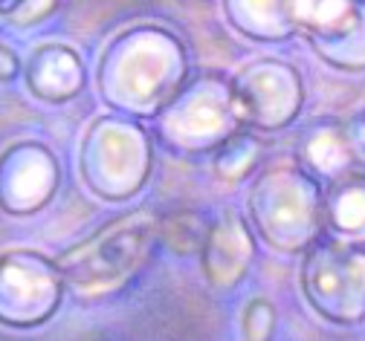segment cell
<instances>
[{"label": "cell", "instance_id": "cell-8", "mask_svg": "<svg viewBox=\"0 0 365 341\" xmlns=\"http://www.w3.org/2000/svg\"><path fill=\"white\" fill-rule=\"evenodd\" d=\"M61 185V168L41 142H18L0 154V209L29 217L47 209Z\"/></svg>", "mask_w": 365, "mask_h": 341}, {"label": "cell", "instance_id": "cell-10", "mask_svg": "<svg viewBox=\"0 0 365 341\" xmlns=\"http://www.w3.org/2000/svg\"><path fill=\"white\" fill-rule=\"evenodd\" d=\"M255 252L252 226L238 211H223L209 223L200 249V272L215 292H232L250 275Z\"/></svg>", "mask_w": 365, "mask_h": 341}, {"label": "cell", "instance_id": "cell-9", "mask_svg": "<svg viewBox=\"0 0 365 341\" xmlns=\"http://www.w3.org/2000/svg\"><path fill=\"white\" fill-rule=\"evenodd\" d=\"M232 99L241 125L276 130L287 125L302 102L299 75L279 61H258L232 81Z\"/></svg>", "mask_w": 365, "mask_h": 341}, {"label": "cell", "instance_id": "cell-19", "mask_svg": "<svg viewBox=\"0 0 365 341\" xmlns=\"http://www.w3.org/2000/svg\"><path fill=\"white\" fill-rule=\"evenodd\" d=\"M18 73H21V61H18V56L9 50L6 43H0V84L15 81Z\"/></svg>", "mask_w": 365, "mask_h": 341}, {"label": "cell", "instance_id": "cell-13", "mask_svg": "<svg viewBox=\"0 0 365 341\" xmlns=\"http://www.w3.org/2000/svg\"><path fill=\"white\" fill-rule=\"evenodd\" d=\"M325 231L365 249V174L348 171L325 188Z\"/></svg>", "mask_w": 365, "mask_h": 341}, {"label": "cell", "instance_id": "cell-1", "mask_svg": "<svg viewBox=\"0 0 365 341\" xmlns=\"http://www.w3.org/2000/svg\"><path fill=\"white\" fill-rule=\"evenodd\" d=\"M160 220L163 217L151 206H140L64 249L56 263L67 289L81 298H102L122 289L148 263L160 243Z\"/></svg>", "mask_w": 365, "mask_h": 341}, {"label": "cell", "instance_id": "cell-5", "mask_svg": "<svg viewBox=\"0 0 365 341\" xmlns=\"http://www.w3.org/2000/svg\"><path fill=\"white\" fill-rule=\"evenodd\" d=\"M302 292L325 321L359 324L365 318V249L319 237L302 261Z\"/></svg>", "mask_w": 365, "mask_h": 341}, {"label": "cell", "instance_id": "cell-17", "mask_svg": "<svg viewBox=\"0 0 365 341\" xmlns=\"http://www.w3.org/2000/svg\"><path fill=\"white\" fill-rule=\"evenodd\" d=\"M276 324H279V313L267 298H252L244 307V318H241L244 341H272Z\"/></svg>", "mask_w": 365, "mask_h": 341}, {"label": "cell", "instance_id": "cell-16", "mask_svg": "<svg viewBox=\"0 0 365 341\" xmlns=\"http://www.w3.org/2000/svg\"><path fill=\"white\" fill-rule=\"evenodd\" d=\"M209 223L200 211L182 209L160 220V243L174 255H200Z\"/></svg>", "mask_w": 365, "mask_h": 341}, {"label": "cell", "instance_id": "cell-4", "mask_svg": "<svg viewBox=\"0 0 365 341\" xmlns=\"http://www.w3.org/2000/svg\"><path fill=\"white\" fill-rule=\"evenodd\" d=\"M151 142L143 127L102 119L81 145V179L105 203H125L151 177Z\"/></svg>", "mask_w": 365, "mask_h": 341}, {"label": "cell", "instance_id": "cell-20", "mask_svg": "<svg viewBox=\"0 0 365 341\" xmlns=\"http://www.w3.org/2000/svg\"><path fill=\"white\" fill-rule=\"evenodd\" d=\"M359 136H362V145H365V119H362V133Z\"/></svg>", "mask_w": 365, "mask_h": 341}, {"label": "cell", "instance_id": "cell-2", "mask_svg": "<svg viewBox=\"0 0 365 341\" xmlns=\"http://www.w3.org/2000/svg\"><path fill=\"white\" fill-rule=\"evenodd\" d=\"M247 214L269 249L307 252L325 231V188L304 168H269L250 188Z\"/></svg>", "mask_w": 365, "mask_h": 341}, {"label": "cell", "instance_id": "cell-21", "mask_svg": "<svg viewBox=\"0 0 365 341\" xmlns=\"http://www.w3.org/2000/svg\"><path fill=\"white\" fill-rule=\"evenodd\" d=\"M4 21H6V18H4V12H0V23H4Z\"/></svg>", "mask_w": 365, "mask_h": 341}, {"label": "cell", "instance_id": "cell-18", "mask_svg": "<svg viewBox=\"0 0 365 341\" xmlns=\"http://www.w3.org/2000/svg\"><path fill=\"white\" fill-rule=\"evenodd\" d=\"M58 0H15V6L6 12V18L15 26H32L38 21H43L53 9H56Z\"/></svg>", "mask_w": 365, "mask_h": 341}, {"label": "cell", "instance_id": "cell-11", "mask_svg": "<svg viewBox=\"0 0 365 341\" xmlns=\"http://www.w3.org/2000/svg\"><path fill=\"white\" fill-rule=\"evenodd\" d=\"M26 87L43 102H67L84 87V67L70 46L43 43L32 53L26 70Z\"/></svg>", "mask_w": 365, "mask_h": 341}, {"label": "cell", "instance_id": "cell-15", "mask_svg": "<svg viewBox=\"0 0 365 341\" xmlns=\"http://www.w3.org/2000/svg\"><path fill=\"white\" fill-rule=\"evenodd\" d=\"M258 159H261L258 139L247 130H238L215 151L212 168H215L217 179H223V182H241L255 171Z\"/></svg>", "mask_w": 365, "mask_h": 341}, {"label": "cell", "instance_id": "cell-14", "mask_svg": "<svg viewBox=\"0 0 365 341\" xmlns=\"http://www.w3.org/2000/svg\"><path fill=\"white\" fill-rule=\"evenodd\" d=\"M290 23L316 41H342L356 29V0H287Z\"/></svg>", "mask_w": 365, "mask_h": 341}, {"label": "cell", "instance_id": "cell-7", "mask_svg": "<svg viewBox=\"0 0 365 341\" xmlns=\"http://www.w3.org/2000/svg\"><path fill=\"white\" fill-rule=\"evenodd\" d=\"M64 278L58 263L35 249L0 252V324L32 330L47 324L64 298Z\"/></svg>", "mask_w": 365, "mask_h": 341}, {"label": "cell", "instance_id": "cell-3", "mask_svg": "<svg viewBox=\"0 0 365 341\" xmlns=\"http://www.w3.org/2000/svg\"><path fill=\"white\" fill-rule=\"evenodd\" d=\"M182 78V53L165 35L157 41H128L102 64L105 99L133 113H157Z\"/></svg>", "mask_w": 365, "mask_h": 341}, {"label": "cell", "instance_id": "cell-12", "mask_svg": "<svg viewBox=\"0 0 365 341\" xmlns=\"http://www.w3.org/2000/svg\"><path fill=\"white\" fill-rule=\"evenodd\" d=\"M354 154H356V148H354L351 136L342 133V127H336V125L310 127L299 139V148H296L299 165L310 177H316L325 188L356 168V157Z\"/></svg>", "mask_w": 365, "mask_h": 341}, {"label": "cell", "instance_id": "cell-6", "mask_svg": "<svg viewBox=\"0 0 365 341\" xmlns=\"http://www.w3.org/2000/svg\"><path fill=\"white\" fill-rule=\"evenodd\" d=\"M238 125L232 84L203 78L168 105L160 116V136L180 154H209L238 133Z\"/></svg>", "mask_w": 365, "mask_h": 341}]
</instances>
